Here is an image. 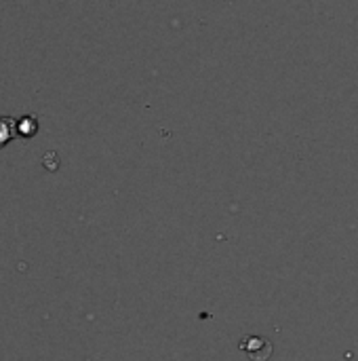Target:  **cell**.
I'll use <instances>...</instances> for the list:
<instances>
[{"instance_id": "cell-1", "label": "cell", "mask_w": 358, "mask_h": 361, "mask_svg": "<svg viewBox=\"0 0 358 361\" xmlns=\"http://www.w3.org/2000/svg\"><path fill=\"white\" fill-rule=\"evenodd\" d=\"M241 349L255 361H266L272 353V345L268 341H264L262 336H247L241 343Z\"/></svg>"}, {"instance_id": "cell-2", "label": "cell", "mask_w": 358, "mask_h": 361, "mask_svg": "<svg viewBox=\"0 0 358 361\" xmlns=\"http://www.w3.org/2000/svg\"><path fill=\"white\" fill-rule=\"evenodd\" d=\"M38 133V118L34 114H23L17 118V137L30 140Z\"/></svg>"}, {"instance_id": "cell-3", "label": "cell", "mask_w": 358, "mask_h": 361, "mask_svg": "<svg viewBox=\"0 0 358 361\" xmlns=\"http://www.w3.org/2000/svg\"><path fill=\"white\" fill-rule=\"evenodd\" d=\"M15 137H17V121H13L11 116H0V148H4Z\"/></svg>"}]
</instances>
